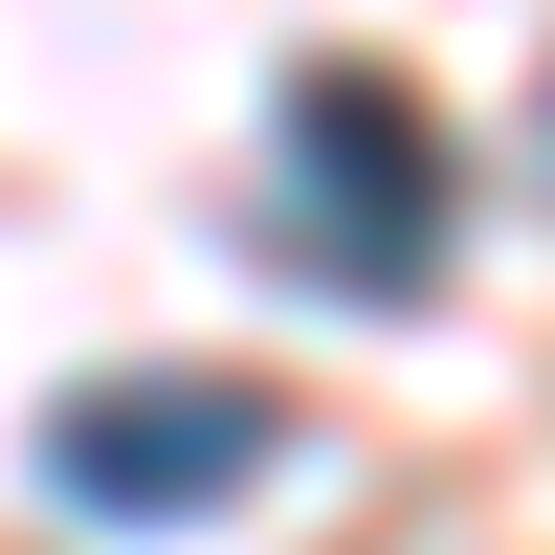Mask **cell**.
Listing matches in <instances>:
<instances>
[{
    "label": "cell",
    "instance_id": "obj_1",
    "mask_svg": "<svg viewBox=\"0 0 555 555\" xmlns=\"http://www.w3.org/2000/svg\"><path fill=\"white\" fill-rule=\"evenodd\" d=\"M444 222H467V178H444V112L400 67H289V133H267V267L289 289H444Z\"/></svg>",
    "mask_w": 555,
    "mask_h": 555
},
{
    "label": "cell",
    "instance_id": "obj_2",
    "mask_svg": "<svg viewBox=\"0 0 555 555\" xmlns=\"http://www.w3.org/2000/svg\"><path fill=\"white\" fill-rule=\"evenodd\" d=\"M245 467H267V400H245V378H89L67 423H44V489H67V512H112V533L222 512Z\"/></svg>",
    "mask_w": 555,
    "mask_h": 555
}]
</instances>
